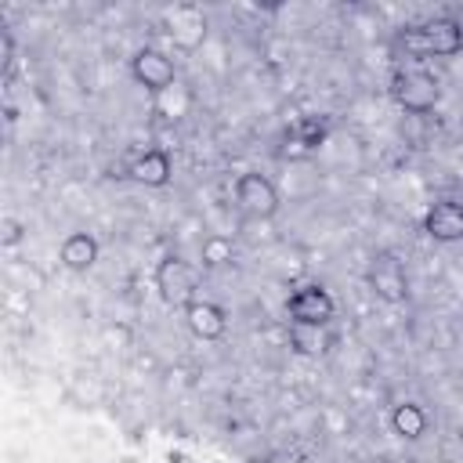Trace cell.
<instances>
[{
    "label": "cell",
    "instance_id": "obj_9",
    "mask_svg": "<svg viewBox=\"0 0 463 463\" xmlns=\"http://www.w3.org/2000/svg\"><path fill=\"white\" fill-rule=\"evenodd\" d=\"M423 232H427L434 242H459V239H463V206L452 203V199L434 203V206L423 213Z\"/></svg>",
    "mask_w": 463,
    "mask_h": 463
},
{
    "label": "cell",
    "instance_id": "obj_19",
    "mask_svg": "<svg viewBox=\"0 0 463 463\" xmlns=\"http://www.w3.org/2000/svg\"><path fill=\"white\" fill-rule=\"evenodd\" d=\"M391 463H416V459H391Z\"/></svg>",
    "mask_w": 463,
    "mask_h": 463
},
{
    "label": "cell",
    "instance_id": "obj_13",
    "mask_svg": "<svg viewBox=\"0 0 463 463\" xmlns=\"http://www.w3.org/2000/svg\"><path fill=\"white\" fill-rule=\"evenodd\" d=\"M192 105H195V94H192L181 80H177L174 87H166L163 94L152 98V112H156L159 119H170V123H174V119H184V116L192 112Z\"/></svg>",
    "mask_w": 463,
    "mask_h": 463
},
{
    "label": "cell",
    "instance_id": "obj_3",
    "mask_svg": "<svg viewBox=\"0 0 463 463\" xmlns=\"http://www.w3.org/2000/svg\"><path fill=\"white\" fill-rule=\"evenodd\" d=\"M391 98L405 109V112H430L441 98V83L427 72V69H402L391 80Z\"/></svg>",
    "mask_w": 463,
    "mask_h": 463
},
{
    "label": "cell",
    "instance_id": "obj_6",
    "mask_svg": "<svg viewBox=\"0 0 463 463\" xmlns=\"http://www.w3.org/2000/svg\"><path fill=\"white\" fill-rule=\"evenodd\" d=\"M130 72H134V80H137L152 98L177 83V69H174V61H170L159 47H141V51H134Z\"/></svg>",
    "mask_w": 463,
    "mask_h": 463
},
{
    "label": "cell",
    "instance_id": "obj_16",
    "mask_svg": "<svg viewBox=\"0 0 463 463\" xmlns=\"http://www.w3.org/2000/svg\"><path fill=\"white\" fill-rule=\"evenodd\" d=\"M322 329L326 326H293L289 329V347L297 354H322L329 347V336Z\"/></svg>",
    "mask_w": 463,
    "mask_h": 463
},
{
    "label": "cell",
    "instance_id": "obj_11",
    "mask_svg": "<svg viewBox=\"0 0 463 463\" xmlns=\"http://www.w3.org/2000/svg\"><path fill=\"white\" fill-rule=\"evenodd\" d=\"M127 174H130L137 184H145V188H163V184H170V174H174L170 152H163V148H148V152H141V156L130 163Z\"/></svg>",
    "mask_w": 463,
    "mask_h": 463
},
{
    "label": "cell",
    "instance_id": "obj_1",
    "mask_svg": "<svg viewBox=\"0 0 463 463\" xmlns=\"http://www.w3.org/2000/svg\"><path fill=\"white\" fill-rule=\"evenodd\" d=\"M394 43L405 47V54H416V58H430V54L434 58H449V54H456L463 47V25L456 18H449V14H441V18H430L423 25L402 29Z\"/></svg>",
    "mask_w": 463,
    "mask_h": 463
},
{
    "label": "cell",
    "instance_id": "obj_14",
    "mask_svg": "<svg viewBox=\"0 0 463 463\" xmlns=\"http://www.w3.org/2000/svg\"><path fill=\"white\" fill-rule=\"evenodd\" d=\"M391 427H394V434H398V438L416 441V438H423V434H427L430 416H427V412H423V405H416V402H398V405H394V412H391Z\"/></svg>",
    "mask_w": 463,
    "mask_h": 463
},
{
    "label": "cell",
    "instance_id": "obj_15",
    "mask_svg": "<svg viewBox=\"0 0 463 463\" xmlns=\"http://www.w3.org/2000/svg\"><path fill=\"white\" fill-rule=\"evenodd\" d=\"M199 260H203V268H224L235 260V242L228 235H206L199 242Z\"/></svg>",
    "mask_w": 463,
    "mask_h": 463
},
{
    "label": "cell",
    "instance_id": "obj_12",
    "mask_svg": "<svg viewBox=\"0 0 463 463\" xmlns=\"http://www.w3.org/2000/svg\"><path fill=\"white\" fill-rule=\"evenodd\" d=\"M58 257H61V264H65L69 271H90L94 260H98V239H94L90 232H72V235L61 242Z\"/></svg>",
    "mask_w": 463,
    "mask_h": 463
},
{
    "label": "cell",
    "instance_id": "obj_10",
    "mask_svg": "<svg viewBox=\"0 0 463 463\" xmlns=\"http://www.w3.org/2000/svg\"><path fill=\"white\" fill-rule=\"evenodd\" d=\"M184 322H188V329H192L199 340H221L224 329H228L224 307L213 304V300H192V304L184 307Z\"/></svg>",
    "mask_w": 463,
    "mask_h": 463
},
{
    "label": "cell",
    "instance_id": "obj_17",
    "mask_svg": "<svg viewBox=\"0 0 463 463\" xmlns=\"http://www.w3.org/2000/svg\"><path fill=\"white\" fill-rule=\"evenodd\" d=\"M25 239V221H18V217H4L0 221V242L11 250V246H18Z\"/></svg>",
    "mask_w": 463,
    "mask_h": 463
},
{
    "label": "cell",
    "instance_id": "obj_8",
    "mask_svg": "<svg viewBox=\"0 0 463 463\" xmlns=\"http://www.w3.org/2000/svg\"><path fill=\"white\" fill-rule=\"evenodd\" d=\"M166 36L181 51H195L206 40V14L199 7H174L166 11Z\"/></svg>",
    "mask_w": 463,
    "mask_h": 463
},
{
    "label": "cell",
    "instance_id": "obj_5",
    "mask_svg": "<svg viewBox=\"0 0 463 463\" xmlns=\"http://www.w3.org/2000/svg\"><path fill=\"white\" fill-rule=\"evenodd\" d=\"M333 311H336V304H333L329 289H322L318 282H307V286L293 289L289 300H286V315H289L293 326H326L333 318Z\"/></svg>",
    "mask_w": 463,
    "mask_h": 463
},
{
    "label": "cell",
    "instance_id": "obj_7",
    "mask_svg": "<svg viewBox=\"0 0 463 463\" xmlns=\"http://www.w3.org/2000/svg\"><path fill=\"white\" fill-rule=\"evenodd\" d=\"M365 282H369V289H373L380 300H387V304H405V300H409L405 268H402L391 253L373 257V264H369V271H365Z\"/></svg>",
    "mask_w": 463,
    "mask_h": 463
},
{
    "label": "cell",
    "instance_id": "obj_18",
    "mask_svg": "<svg viewBox=\"0 0 463 463\" xmlns=\"http://www.w3.org/2000/svg\"><path fill=\"white\" fill-rule=\"evenodd\" d=\"M0 54H4V65L11 69V61H14V40H11V29L7 25H0Z\"/></svg>",
    "mask_w": 463,
    "mask_h": 463
},
{
    "label": "cell",
    "instance_id": "obj_4",
    "mask_svg": "<svg viewBox=\"0 0 463 463\" xmlns=\"http://www.w3.org/2000/svg\"><path fill=\"white\" fill-rule=\"evenodd\" d=\"M235 206L242 210V217L250 221H268L279 213V188L264 177V174H242L235 181Z\"/></svg>",
    "mask_w": 463,
    "mask_h": 463
},
{
    "label": "cell",
    "instance_id": "obj_2",
    "mask_svg": "<svg viewBox=\"0 0 463 463\" xmlns=\"http://www.w3.org/2000/svg\"><path fill=\"white\" fill-rule=\"evenodd\" d=\"M156 289H159V297L170 304V307H188L192 300H199L195 297V289H199V271L184 260V257H163L159 264H156Z\"/></svg>",
    "mask_w": 463,
    "mask_h": 463
}]
</instances>
